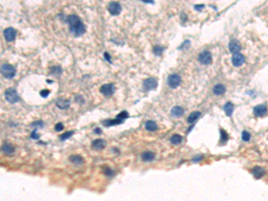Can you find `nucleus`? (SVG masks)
I'll return each instance as SVG.
<instances>
[{"mask_svg":"<svg viewBox=\"0 0 268 201\" xmlns=\"http://www.w3.org/2000/svg\"><path fill=\"white\" fill-rule=\"evenodd\" d=\"M141 159L144 162H151L155 159V154L151 151H146V152L142 153Z\"/></svg>","mask_w":268,"mask_h":201,"instance_id":"a211bd4d","label":"nucleus"},{"mask_svg":"<svg viewBox=\"0 0 268 201\" xmlns=\"http://www.w3.org/2000/svg\"><path fill=\"white\" fill-rule=\"evenodd\" d=\"M145 128L149 132H156L158 129V126L156 122H154L152 120H149L145 124Z\"/></svg>","mask_w":268,"mask_h":201,"instance_id":"f3484780","label":"nucleus"},{"mask_svg":"<svg viewBox=\"0 0 268 201\" xmlns=\"http://www.w3.org/2000/svg\"><path fill=\"white\" fill-rule=\"evenodd\" d=\"M56 105L60 109H67L70 107V101L67 99H57Z\"/></svg>","mask_w":268,"mask_h":201,"instance_id":"4468645a","label":"nucleus"},{"mask_svg":"<svg viewBox=\"0 0 268 201\" xmlns=\"http://www.w3.org/2000/svg\"><path fill=\"white\" fill-rule=\"evenodd\" d=\"M105 174H106L108 176H113L114 174V172H113V170H111L109 168H105Z\"/></svg>","mask_w":268,"mask_h":201,"instance_id":"72a5a7b5","label":"nucleus"},{"mask_svg":"<svg viewBox=\"0 0 268 201\" xmlns=\"http://www.w3.org/2000/svg\"><path fill=\"white\" fill-rule=\"evenodd\" d=\"M122 11V7L118 2H111L108 5V12L112 15H118Z\"/></svg>","mask_w":268,"mask_h":201,"instance_id":"6e6552de","label":"nucleus"},{"mask_svg":"<svg viewBox=\"0 0 268 201\" xmlns=\"http://www.w3.org/2000/svg\"><path fill=\"white\" fill-rule=\"evenodd\" d=\"M157 87V81L155 78H149L143 81V89L145 91H150Z\"/></svg>","mask_w":268,"mask_h":201,"instance_id":"39448f33","label":"nucleus"},{"mask_svg":"<svg viewBox=\"0 0 268 201\" xmlns=\"http://www.w3.org/2000/svg\"><path fill=\"white\" fill-rule=\"evenodd\" d=\"M70 162L75 165H82L83 163H84V160L82 158V156H78V155H75V156H71L70 158H69Z\"/></svg>","mask_w":268,"mask_h":201,"instance_id":"dca6fc26","label":"nucleus"},{"mask_svg":"<svg viewBox=\"0 0 268 201\" xmlns=\"http://www.w3.org/2000/svg\"><path fill=\"white\" fill-rule=\"evenodd\" d=\"M242 140L244 141H248L250 140V133L247 132H242Z\"/></svg>","mask_w":268,"mask_h":201,"instance_id":"c85d7f7f","label":"nucleus"},{"mask_svg":"<svg viewBox=\"0 0 268 201\" xmlns=\"http://www.w3.org/2000/svg\"><path fill=\"white\" fill-rule=\"evenodd\" d=\"M67 23L69 25V30L72 35L75 37H80L83 35L86 31V27L81 18L75 15H69L67 17Z\"/></svg>","mask_w":268,"mask_h":201,"instance_id":"f257e3e1","label":"nucleus"},{"mask_svg":"<svg viewBox=\"0 0 268 201\" xmlns=\"http://www.w3.org/2000/svg\"><path fill=\"white\" fill-rule=\"evenodd\" d=\"M205 7V6L204 5H198V6H195V9L196 10H201V9H203Z\"/></svg>","mask_w":268,"mask_h":201,"instance_id":"c9c22d12","label":"nucleus"},{"mask_svg":"<svg viewBox=\"0 0 268 201\" xmlns=\"http://www.w3.org/2000/svg\"><path fill=\"white\" fill-rule=\"evenodd\" d=\"M170 141L172 144L174 145H179L180 143H182V137L179 134H174L171 139H170Z\"/></svg>","mask_w":268,"mask_h":201,"instance_id":"5701e85b","label":"nucleus"},{"mask_svg":"<svg viewBox=\"0 0 268 201\" xmlns=\"http://www.w3.org/2000/svg\"><path fill=\"white\" fill-rule=\"evenodd\" d=\"M181 81H182V78L179 74H176V73H174V74H171L169 77H168V80H167V84L170 88H177L180 84H181Z\"/></svg>","mask_w":268,"mask_h":201,"instance_id":"20e7f679","label":"nucleus"},{"mask_svg":"<svg viewBox=\"0 0 268 201\" xmlns=\"http://www.w3.org/2000/svg\"><path fill=\"white\" fill-rule=\"evenodd\" d=\"M200 115H201V113H200V112H197V111L191 113V114L189 115V117H188V123H189V124L194 123L195 121H197V119L199 118Z\"/></svg>","mask_w":268,"mask_h":201,"instance_id":"4be33fe9","label":"nucleus"},{"mask_svg":"<svg viewBox=\"0 0 268 201\" xmlns=\"http://www.w3.org/2000/svg\"><path fill=\"white\" fill-rule=\"evenodd\" d=\"M4 37H5L6 40L8 41V42L14 41L15 39V37H16V31L12 27L7 28L4 31Z\"/></svg>","mask_w":268,"mask_h":201,"instance_id":"1a4fd4ad","label":"nucleus"},{"mask_svg":"<svg viewBox=\"0 0 268 201\" xmlns=\"http://www.w3.org/2000/svg\"><path fill=\"white\" fill-rule=\"evenodd\" d=\"M266 112H267V108L264 105H258L254 107V114L256 116H262V115H265Z\"/></svg>","mask_w":268,"mask_h":201,"instance_id":"f8f14e48","label":"nucleus"},{"mask_svg":"<svg viewBox=\"0 0 268 201\" xmlns=\"http://www.w3.org/2000/svg\"><path fill=\"white\" fill-rule=\"evenodd\" d=\"M231 62H232V64L236 67H239V66H241L244 62H245V57L243 55L239 54V53H236L234 54V56H232L231 58Z\"/></svg>","mask_w":268,"mask_h":201,"instance_id":"9d476101","label":"nucleus"},{"mask_svg":"<svg viewBox=\"0 0 268 201\" xmlns=\"http://www.w3.org/2000/svg\"><path fill=\"white\" fill-rule=\"evenodd\" d=\"M105 146H106V142L102 139H97L93 140L91 144L92 148L95 150H102L103 148H105Z\"/></svg>","mask_w":268,"mask_h":201,"instance_id":"9b49d317","label":"nucleus"},{"mask_svg":"<svg viewBox=\"0 0 268 201\" xmlns=\"http://www.w3.org/2000/svg\"><path fill=\"white\" fill-rule=\"evenodd\" d=\"M49 93H50V90H49V89H42V90L40 91V96H41L42 97H47V96H48Z\"/></svg>","mask_w":268,"mask_h":201,"instance_id":"7c9ffc66","label":"nucleus"},{"mask_svg":"<svg viewBox=\"0 0 268 201\" xmlns=\"http://www.w3.org/2000/svg\"><path fill=\"white\" fill-rule=\"evenodd\" d=\"M229 49L233 54L239 53V50H240V45H239V43L237 40H231L229 43Z\"/></svg>","mask_w":268,"mask_h":201,"instance_id":"ddd939ff","label":"nucleus"},{"mask_svg":"<svg viewBox=\"0 0 268 201\" xmlns=\"http://www.w3.org/2000/svg\"><path fill=\"white\" fill-rule=\"evenodd\" d=\"M31 126H33V127H40V128H41V127H43L44 126V123L42 122V121H36L35 123H33V124H31Z\"/></svg>","mask_w":268,"mask_h":201,"instance_id":"c756f323","label":"nucleus"},{"mask_svg":"<svg viewBox=\"0 0 268 201\" xmlns=\"http://www.w3.org/2000/svg\"><path fill=\"white\" fill-rule=\"evenodd\" d=\"M198 61L204 64L208 65L212 63V55L209 51H203L198 56Z\"/></svg>","mask_w":268,"mask_h":201,"instance_id":"423d86ee","label":"nucleus"},{"mask_svg":"<svg viewBox=\"0 0 268 201\" xmlns=\"http://www.w3.org/2000/svg\"><path fill=\"white\" fill-rule=\"evenodd\" d=\"M116 117L123 121V120H125L126 118H128V117H129V114H128V112H127V111H122L120 114H118V115H117V116H116Z\"/></svg>","mask_w":268,"mask_h":201,"instance_id":"cd10ccee","label":"nucleus"},{"mask_svg":"<svg viewBox=\"0 0 268 201\" xmlns=\"http://www.w3.org/2000/svg\"><path fill=\"white\" fill-rule=\"evenodd\" d=\"M105 56H106L105 58H106V59H107V60H108L109 62H111V60L109 59V56H108V54H107V53H105Z\"/></svg>","mask_w":268,"mask_h":201,"instance_id":"4c0bfd02","label":"nucleus"},{"mask_svg":"<svg viewBox=\"0 0 268 201\" xmlns=\"http://www.w3.org/2000/svg\"><path fill=\"white\" fill-rule=\"evenodd\" d=\"M31 139H34V140H38L40 137H39V135L37 134V129H35L34 131H33V132L31 133Z\"/></svg>","mask_w":268,"mask_h":201,"instance_id":"f704fd0d","label":"nucleus"},{"mask_svg":"<svg viewBox=\"0 0 268 201\" xmlns=\"http://www.w3.org/2000/svg\"><path fill=\"white\" fill-rule=\"evenodd\" d=\"M122 120L119 119V118H115V119H113V120H105V122H103V124L105 126V127H110V126H113V125H117V124H122Z\"/></svg>","mask_w":268,"mask_h":201,"instance_id":"6ab92c4d","label":"nucleus"},{"mask_svg":"<svg viewBox=\"0 0 268 201\" xmlns=\"http://www.w3.org/2000/svg\"><path fill=\"white\" fill-rule=\"evenodd\" d=\"M55 129H56V132H61L62 130H64V124H61V123H58V124H56V126H55Z\"/></svg>","mask_w":268,"mask_h":201,"instance_id":"2f4dec72","label":"nucleus"},{"mask_svg":"<svg viewBox=\"0 0 268 201\" xmlns=\"http://www.w3.org/2000/svg\"><path fill=\"white\" fill-rule=\"evenodd\" d=\"M2 150H3L4 153H6V154H7V155H11V154H13V153L15 152V148H14L13 145L8 144V143H6V144L3 145Z\"/></svg>","mask_w":268,"mask_h":201,"instance_id":"412c9836","label":"nucleus"},{"mask_svg":"<svg viewBox=\"0 0 268 201\" xmlns=\"http://www.w3.org/2000/svg\"><path fill=\"white\" fill-rule=\"evenodd\" d=\"M5 97L7 99V101L11 104H15L18 102L20 99L17 91L13 88H9L5 91Z\"/></svg>","mask_w":268,"mask_h":201,"instance_id":"7ed1b4c3","label":"nucleus"},{"mask_svg":"<svg viewBox=\"0 0 268 201\" xmlns=\"http://www.w3.org/2000/svg\"><path fill=\"white\" fill-rule=\"evenodd\" d=\"M224 111L226 113V115L228 116H231L232 112H233V105L230 102H228L225 106H224Z\"/></svg>","mask_w":268,"mask_h":201,"instance_id":"393cba45","label":"nucleus"},{"mask_svg":"<svg viewBox=\"0 0 268 201\" xmlns=\"http://www.w3.org/2000/svg\"><path fill=\"white\" fill-rule=\"evenodd\" d=\"M225 90H226V88L223 84H216L213 89V91L215 95H223L225 92Z\"/></svg>","mask_w":268,"mask_h":201,"instance_id":"aec40b11","label":"nucleus"},{"mask_svg":"<svg viewBox=\"0 0 268 201\" xmlns=\"http://www.w3.org/2000/svg\"><path fill=\"white\" fill-rule=\"evenodd\" d=\"M94 132H95L96 133H98V134H100V133H101V131L99 130V128H97V129H96Z\"/></svg>","mask_w":268,"mask_h":201,"instance_id":"e433bc0d","label":"nucleus"},{"mask_svg":"<svg viewBox=\"0 0 268 201\" xmlns=\"http://www.w3.org/2000/svg\"><path fill=\"white\" fill-rule=\"evenodd\" d=\"M1 73L6 79H13L15 76L16 70L13 65L9 64H4L1 66Z\"/></svg>","mask_w":268,"mask_h":201,"instance_id":"f03ea898","label":"nucleus"},{"mask_svg":"<svg viewBox=\"0 0 268 201\" xmlns=\"http://www.w3.org/2000/svg\"><path fill=\"white\" fill-rule=\"evenodd\" d=\"M253 174L254 176L256 178V179H259L261 178L262 176H264V170L261 167H255L253 169Z\"/></svg>","mask_w":268,"mask_h":201,"instance_id":"b1692460","label":"nucleus"},{"mask_svg":"<svg viewBox=\"0 0 268 201\" xmlns=\"http://www.w3.org/2000/svg\"><path fill=\"white\" fill-rule=\"evenodd\" d=\"M184 114V110L182 107H179V106H176L174 107H173L172 111H171V115L174 116V117H176V118H179L181 117L182 115Z\"/></svg>","mask_w":268,"mask_h":201,"instance_id":"2eb2a0df","label":"nucleus"},{"mask_svg":"<svg viewBox=\"0 0 268 201\" xmlns=\"http://www.w3.org/2000/svg\"><path fill=\"white\" fill-rule=\"evenodd\" d=\"M73 133H74V132H72V131L66 132H64V134H62V135L60 136V140H65L69 139Z\"/></svg>","mask_w":268,"mask_h":201,"instance_id":"a878e982","label":"nucleus"},{"mask_svg":"<svg viewBox=\"0 0 268 201\" xmlns=\"http://www.w3.org/2000/svg\"><path fill=\"white\" fill-rule=\"evenodd\" d=\"M163 50H164V48L160 47V46H155L154 48H153V52L157 56H160L163 53Z\"/></svg>","mask_w":268,"mask_h":201,"instance_id":"bb28decb","label":"nucleus"},{"mask_svg":"<svg viewBox=\"0 0 268 201\" xmlns=\"http://www.w3.org/2000/svg\"><path fill=\"white\" fill-rule=\"evenodd\" d=\"M100 92L105 96H111L114 93V86L113 84H104L100 87Z\"/></svg>","mask_w":268,"mask_h":201,"instance_id":"0eeeda50","label":"nucleus"},{"mask_svg":"<svg viewBox=\"0 0 268 201\" xmlns=\"http://www.w3.org/2000/svg\"><path fill=\"white\" fill-rule=\"evenodd\" d=\"M221 135H222V140L223 141H225V140H228V135H227V133L224 131L221 130Z\"/></svg>","mask_w":268,"mask_h":201,"instance_id":"473e14b6","label":"nucleus"}]
</instances>
